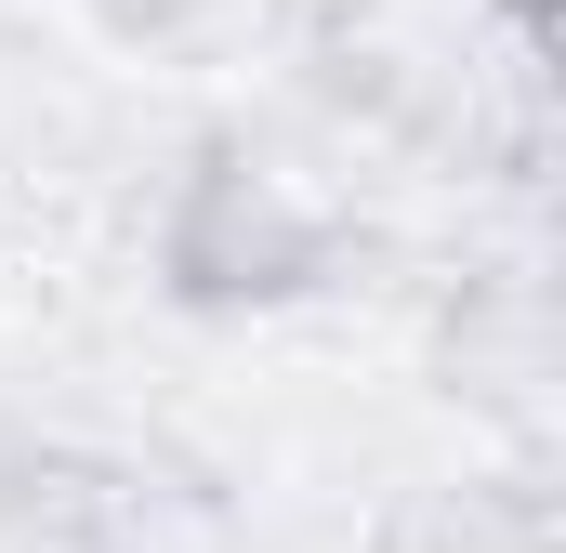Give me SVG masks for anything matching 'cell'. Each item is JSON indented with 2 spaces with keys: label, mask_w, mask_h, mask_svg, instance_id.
Here are the masks:
<instances>
[{
  "label": "cell",
  "mask_w": 566,
  "mask_h": 553,
  "mask_svg": "<svg viewBox=\"0 0 566 553\" xmlns=\"http://www.w3.org/2000/svg\"><path fill=\"white\" fill-rule=\"evenodd\" d=\"M329 211L290 185V171H264L251 145H198V171H185V198H171V225H158V264H171V290L185 303H290V290H316L329 276Z\"/></svg>",
  "instance_id": "1"
},
{
  "label": "cell",
  "mask_w": 566,
  "mask_h": 553,
  "mask_svg": "<svg viewBox=\"0 0 566 553\" xmlns=\"http://www.w3.org/2000/svg\"><path fill=\"white\" fill-rule=\"evenodd\" d=\"M93 13H106L119 40H171V27H198L211 0H93Z\"/></svg>",
  "instance_id": "2"
}]
</instances>
